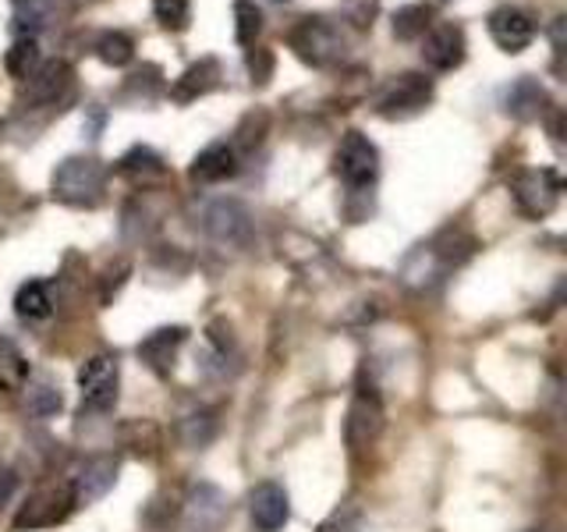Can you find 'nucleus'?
Masks as SVG:
<instances>
[{
  "mask_svg": "<svg viewBox=\"0 0 567 532\" xmlns=\"http://www.w3.org/2000/svg\"><path fill=\"white\" fill-rule=\"evenodd\" d=\"M333 171L351 192H362V188H369L372 182H377V174H380V150L372 146L369 135L348 132L341 139V146H337Z\"/></svg>",
  "mask_w": 567,
  "mask_h": 532,
  "instance_id": "obj_3",
  "label": "nucleus"
},
{
  "mask_svg": "<svg viewBox=\"0 0 567 532\" xmlns=\"http://www.w3.org/2000/svg\"><path fill=\"white\" fill-rule=\"evenodd\" d=\"M50 291L43 280H25L14 295V313L22 319H47L50 316Z\"/></svg>",
  "mask_w": 567,
  "mask_h": 532,
  "instance_id": "obj_24",
  "label": "nucleus"
},
{
  "mask_svg": "<svg viewBox=\"0 0 567 532\" xmlns=\"http://www.w3.org/2000/svg\"><path fill=\"white\" fill-rule=\"evenodd\" d=\"M430 100H433V82L419 75V71H404V75H398L380 93L377 114L386 121H404V117L422 114L425 106H430Z\"/></svg>",
  "mask_w": 567,
  "mask_h": 532,
  "instance_id": "obj_4",
  "label": "nucleus"
},
{
  "mask_svg": "<svg viewBox=\"0 0 567 532\" xmlns=\"http://www.w3.org/2000/svg\"><path fill=\"white\" fill-rule=\"evenodd\" d=\"M486 29L493 35V43L504 53H522V50H528L532 40H536V22L514 4H501L496 11H489Z\"/></svg>",
  "mask_w": 567,
  "mask_h": 532,
  "instance_id": "obj_11",
  "label": "nucleus"
},
{
  "mask_svg": "<svg viewBox=\"0 0 567 532\" xmlns=\"http://www.w3.org/2000/svg\"><path fill=\"white\" fill-rule=\"evenodd\" d=\"M75 508V497L64 487H43L29 493V501L22 504V511L14 514V529H47L68 519V511Z\"/></svg>",
  "mask_w": 567,
  "mask_h": 532,
  "instance_id": "obj_8",
  "label": "nucleus"
},
{
  "mask_svg": "<svg viewBox=\"0 0 567 532\" xmlns=\"http://www.w3.org/2000/svg\"><path fill=\"white\" fill-rule=\"evenodd\" d=\"M25 405H29V412L32 416H40V419H50V416H58L61 412V387L47 380V377H35L25 383Z\"/></svg>",
  "mask_w": 567,
  "mask_h": 532,
  "instance_id": "obj_23",
  "label": "nucleus"
},
{
  "mask_svg": "<svg viewBox=\"0 0 567 532\" xmlns=\"http://www.w3.org/2000/svg\"><path fill=\"white\" fill-rule=\"evenodd\" d=\"M465 50H468L465 29L454 25V22L430 25L422 35V61L430 68H436V71L461 68V64H465Z\"/></svg>",
  "mask_w": 567,
  "mask_h": 532,
  "instance_id": "obj_9",
  "label": "nucleus"
},
{
  "mask_svg": "<svg viewBox=\"0 0 567 532\" xmlns=\"http://www.w3.org/2000/svg\"><path fill=\"white\" fill-rule=\"evenodd\" d=\"M199 224L217 245H248V238H252V213L238 200H213L203 209Z\"/></svg>",
  "mask_w": 567,
  "mask_h": 532,
  "instance_id": "obj_7",
  "label": "nucleus"
},
{
  "mask_svg": "<svg viewBox=\"0 0 567 532\" xmlns=\"http://www.w3.org/2000/svg\"><path fill=\"white\" fill-rule=\"evenodd\" d=\"M532 532H546V529H532Z\"/></svg>",
  "mask_w": 567,
  "mask_h": 532,
  "instance_id": "obj_36",
  "label": "nucleus"
},
{
  "mask_svg": "<svg viewBox=\"0 0 567 532\" xmlns=\"http://www.w3.org/2000/svg\"><path fill=\"white\" fill-rule=\"evenodd\" d=\"M117 383H121V366L114 355H93L79 369V390L85 412H106V408H114Z\"/></svg>",
  "mask_w": 567,
  "mask_h": 532,
  "instance_id": "obj_6",
  "label": "nucleus"
},
{
  "mask_svg": "<svg viewBox=\"0 0 567 532\" xmlns=\"http://www.w3.org/2000/svg\"><path fill=\"white\" fill-rule=\"evenodd\" d=\"M121 171L128 174V177H159L167 167H164V160H159V153H153L150 146H135V150H128L121 156Z\"/></svg>",
  "mask_w": 567,
  "mask_h": 532,
  "instance_id": "obj_28",
  "label": "nucleus"
},
{
  "mask_svg": "<svg viewBox=\"0 0 567 532\" xmlns=\"http://www.w3.org/2000/svg\"><path fill=\"white\" fill-rule=\"evenodd\" d=\"M18 11V32H35L47 25V4L50 0H11Z\"/></svg>",
  "mask_w": 567,
  "mask_h": 532,
  "instance_id": "obj_31",
  "label": "nucleus"
},
{
  "mask_svg": "<svg viewBox=\"0 0 567 532\" xmlns=\"http://www.w3.org/2000/svg\"><path fill=\"white\" fill-rule=\"evenodd\" d=\"M262 32V11L252 0H235V40L241 47H252Z\"/></svg>",
  "mask_w": 567,
  "mask_h": 532,
  "instance_id": "obj_29",
  "label": "nucleus"
},
{
  "mask_svg": "<svg viewBox=\"0 0 567 532\" xmlns=\"http://www.w3.org/2000/svg\"><path fill=\"white\" fill-rule=\"evenodd\" d=\"M245 64H248V75H252V82L256 85H266L270 82V75H274V53L270 50H248V58H245Z\"/></svg>",
  "mask_w": 567,
  "mask_h": 532,
  "instance_id": "obj_34",
  "label": "nucleus"
},
{
  "mask_svg": "<svg viewBox=\"0 0 567 532\" xmlns=\"http://www.w3.org/2000/svg\"><path fill=\"white\" fill-rule=\"evenodd\" d=\"M248 514H252L256 529H262V532L284 529V522L291 519V497H288V490H284L280 483H274V479H266V483H259L252 490V497H248Z\"/></svg>",
  "mask_w": 567,
  "mask_h": 532,
  "instance_id": "obj_13",
  "label": "nucleus"
},
{
  "mask_svg": "<svg viewBox=\"0 0 567 532\" xmlns=\"http://www.w3.org/2000/svg\"><path fill=\"white\" fill-rule=\"evenodd\" d=\"M40 43L32 40V35H22V40H14V47L4 53V68L8 75L18 79V82H29L35 75V68H40Z\"/></svg>",
  "mask_w": 567,
  "mask_h": 532,
  "instance_id": "obj_22",
  "label": "nucleus"
},
{
  "mask_svg": "<svg viewBox=\"0 0 567 532\" xmlns=\"http://www.w3.org/2000/svg\"><path fill=\"white\" fill-rule=\"evenodd\" d=\"M11 487H14V475L4 466H0V501H4V497L11 493Z\"/></svg>",
  "mask_w": 567,
  "mask_h": 532,
  "instance_id": "obj_35",
  "label": "nucleus"
},
{
  "mask_svg": "<svg viewBox=\"0 0 567 532\" xmlns=\"http://www.w3.org/2000/svg\"><path fill=\"white\" fill-rule=\"evenodd\" d=\"M344 35L327 18H301V25L291 29V50L312 68H330L344 61Z\"/></svg>",
  "mask_w": 567,
  "mask_h": 532,
  "instance_id": "obj_2",
  "label": "nucleus"
},
{
  "mask_svg": "<svg viewBox=\"0 0 567 532\" xmlns=\"http://www.w3.org/2000/svg\"><path fill=\"white\" fill-rule=\"evenodd\" d=\"M71 89V64L68 61H47L35 68V75L25 82V106H53Z\"/></svg>",
  "mask_w": 567,
  "mask_h": 532,
  "instance_id": "obj_14",
  "label": "nucleus"
},
{
  "mask_svg": "<svg viewBox=\"0 0 567 532\" xmlns=\"http://www.w3.org/2000/svg\"><path fill=\"white\" fill-rule=\"evenodd\" d=\"M114 483H117V458H111V454L89 458L79 469L75 483H71V497H75V504H93Z\"/></svg>",
  "mask_w": 567,
  "mask_h": 532,
  "instance_id": "obj_15",
  "label": "nucleus"
},
{
  "mask_svg": "<svg viewBox=\"0 0 567 532\" xmlns=\"http://www.w3.org/2000/svg\"><path fill=\"white\" fill-rule=\"evenodd\" d=\"M96 58L103 64H111V68H124V64H132V58H135V43L124 32L111 29V32H103L96 40Z\"/></svg>",
  "mask_w": 567,
  "mask_h": 532,
  "instance_id": "obj_27",
  "label": "nucleus"
},
{
  "mask_svg": "<svg viewBox=\"0 0 567 532\" xmlns=\"http://www.w3.org/2000/svg\"><path fill=\"white\" fill-rule=\"evenodd\" d=\"M430 18H433L430 4L398 8V14H394V35H398V40H419V35H425V29L433 25Z\"/></svg>",
  "mask_w": 567,
  "mask_h": 532,
  "instance_id": "obj_26",
  "label": "nucleus"
},
{
  "mask_svg": "<svg viewBox=\"0 0 567 532\" xmlns=\"http://www.w3.org/2000/svg\"><path fill=\"white\" fill-rule=\"evenodd\" d=\"M504 111L514 117V121H539L546 111H549V96L546 89L536 82L522 75L518 82H514L507 93H504Z\"/></svg>",
  "mask_w": 567,
  "mask_h": 532,
  "instance_id": "obj_18",
  "label": "nucleus"
},
{
  "mask_svg": "<svg viewBox=\"0 0 567 532\" xmlns=\"http://www.w3.org/2000/svg\"><path fill=\"white\" fill-rule=\"evenodd\" d=\"M153 14L159 18V25L185 29L188 25V0H153Z\"/></svg>",
  "mask_w": 567,
  "mask_h": 532,
  "instance_id": "obj_32",
  "label": "nucleus"
},
{
  "mask_svg": "<svg viewBox=\"0 0 567 532\" xmlns=\"http://www.w3.org/2000/svg\"><path fill=\"white\" fill-rule=\"evenodd\" d=\"M25 372H29V366L22 359V351L0 337V387H22Z\"/></svg>",
  "mask_w": 567,
  "mask_h": 532,
  "instance_id": "obj_30",
  "label": "nucleus"
},
{
  "mask_svg": "<svg viewBox=\"0 0 567 532\" xmlns=\"http://www.w3.org/2000/svg\"><path fill=\"white\" fill-rule=\"evenodd\" d=\"M217 433V419H213L209 408H199V412H188L182 422H177V437H182L185 448H206Z\"/></svg>",
  "mask_w": 567,
  "mask_h": 532,
  "instance_id": "obj_25",
  "label": "nucleus"
},
{
  "mask_svg": "<svg viewBox=\"0 0 567 532\" xmlns=\"http://www.w3.org/2000/svg\"><path fill=\"white\" fill-rule=\"evenodd\" d=\"M217 85H220V61L217 58H203V61H195L192 68H185L182 79L171 85V100L192 103V100L213 93Z\"/></svg>",
  "mask_w": 567,
  "mask_h": 532,
  "instance_id": "obj_19",
  "label": "nucleus"
},
{
  "mask_svg": "<svg viewBox=\"0 0 567 532\" xmlns=\"http://www.w3.org/2000/svg\"><path fill=\"white\" fill-rule=\"evenodd\" d=\"M103 188H106V167L96 156H68V160H61L58 171L50 177L53 200L64 206H79V209L100 206Z\"/></svg>",
  "mask_w": 567,
  "mask_h": 532,
  "instance_id": "obj_1",
  "label": "nucleus"
},
{
  "mask_svg": "<svg viewBox=\"0 0 567 532\" xmlns=\"http://www.w3.org/2000/svg\"><path fill=\"white\" fill-rule=\"evenodd\" d=\"M383 430V405L380 398L372 395V387H359V395H354L351 408H348V419H344V437H348V448L351 451H362L369 448L372 440L380 437Z\"/></svg>",
  "mask_w": 567,
  "mask_h": 532,
  "instance_id": "obj_10",
  "label": "nucleus"
},
{
  "mask_svg": "<svg viewBox=\"0 0 567 532\" xmlns=\"http://www.w3.org/2000/svg\"><path fill=\"white\" fill-rule=\"evenodd\" d=\"M430 248H433V256L440 259L443 270H451V266H461L475 253V238L465 235V231L451 227V231H440V235L430 242Z\"/></svg>",
  "mask_w": 567,
  "mask_h": 532,
  "instance_id": "obj_21",
  "label": "nucleus"
},
{
  "mask_svg": "<svg viewBox=\"0 0 567 532\" xmlns=\"http://www.w3.org/2000/svg\"><path fill=\"white\" fill-rule=\"evenodd\" d=\"M227 519V493L213 483H199L185 501V522L192 532H217Z\"/></svg>",
  "mask_w": 567,
  "mask_h": 532,
  "instance_id": "obj_12",
  "label": "nucleus"
},
{
  "mask_svg": "<svg viewBox=\"0 0 567 532\" xmlns=\"http://www.w3.org/2000/svg\"><path fill=\"white\" fill-rule=\"evenodd\" d=\"M241 171L238 164V150L230 146V142H209V146L192 160V182L199 185H217V182H227V177H235Z\"/></svg>",
  "mask_w": 567,
  "mask_h": 532,
  "instance_id": "obj_16",
  "label": "nucleus"
},
{
  "mask_svg": "<svg viewBox=\"0 0 567 532\" xmlns=\"http://www.w3.org/2000/svg\"><path fill=\"white\" fill-rule=\"evenodd\" d=\"M511 192H514V203H518V209L525 213V217L539 221V217H546V213H554L560 192H564V182H560V174L549 171V167H528L514 177Z\"/></svg>",
  "mask_w": 567,
  "mask_h": 532,
  "instance_id": "obj_5",
  "label": "nucleus"
},
{
  "mask_svg": "<svg viewBox=\"0 0 567 532\" xmlns=\"http://www.w3.org/2000/svg\"><path fill=\"white\" fill-rule=\"evenodd\" d=\"M447 274L440 266V259L433 256V248L430 245H419L415 253H408V259L401 263V277H404V284L408 288H419V291H425V288H433V284Z\"/></svg>",
  "mask_w": 567,
  "mask_h": 532,
  "instance_id": "obj_20",
  "label": "nucleus"
},
{
  "mask_svg": "<svg viewBox=\"0 0 567 532\" xmlns=\"http://www.w3.org/2000/svg\"><path fill=\"white\" fill-rule=\"evenodd\" d=\"M341 11L354 29H369L372 18H377V11H380V0H344Z\"/></svg>",
  "mask_w": 567,
  "mask_h": 532,
  "instance_id": "obj_33",
  "label": "nucleus"
},
{
  "mask_svg": "<svg viewBox=\"0 0 567 532\" xmlns=\"http://www.w3.org/2000/svg\"><path fill=\"white\" fill-rule=\"evenodd\" d=\"M188 330L185 327H159L153 330L146 341H138V359L146 362L153 372H159V377H167V372L174 369V359L177 351H182Z\"/></svg>",
  "mask_w": 567,
  "mask_h": 532,
  "instance_id": "obj_17",
  "label": "nucleus"
}]
</instances>
